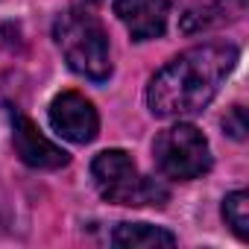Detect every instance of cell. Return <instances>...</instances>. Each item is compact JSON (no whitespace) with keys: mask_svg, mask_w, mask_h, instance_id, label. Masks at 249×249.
Returning a JSON list of instances; mask_svg holds the SVG:
<instances>
[{"mask_svg":"<svg viewBox=\"0 0 249 249\" xmlns=\"http://www.w3.org/2000/svg\"><path fill=\"white\" fill-rule=\"evenodd\" d=\"M237 65V47L211 41L170 59L147 85V106L156 117L199 114Z\"/></svg>","mask_w":249,"mask_h":249,"instance_id":"cell-1","label":"cell"},{"mask_svg":"<svg viewBox=\"0 0 249 249\" xmlns=\"http://www.w3.org/2000/svg\"><path fill=\"white\" fill-rule=\"evenodd\" d=\"M56 44L71 71L91 82H106L111 76L108 36L91 6H73L56 21Z\"/></svg>","mask_w":249,"mask_h":249,"instance_id":"cell-2","label":"cell"},{"mask_svg":"<svg viewBox=\"0 0 249 249\" xmlns=\"http://www.w3.org/2000/svg\"><path fill=\"white\" fill-rule=\"evenodd\" d=\"M91 179L106 202L114 205H156L161 208L170 199V191L159 182L144 176L132 156L123 150H103L91 161Z\"/></svg>","mask_w":249,"mask_h":249,"instance_id":"cell-3","label":"cell"},{"mask_svg":"<svg viewBox=\"0 0 249 249\" xmlns=\"http://www.w3.org/2000/svg\"><path fill=\"white\" fill-rule=\"evenodd\" d=\"M156 167L164 179L191 182L211 170V147L208 138L194 126V123H176L164 129L153 144Z\"/></svg>","mask_w":249,"mask_h":249,"instance_id":"cell-4","label":"cell"},{"mask_svg":"<svg viewBox=\"0 0 249 249\" xmlns=\"http://www.w3.org/2000/svg\"><path fill=\"white\" fill-rule=\"evenodd\" d=\"M50 126L71 144H88L97 138L100 117L88 97L79 91H62L50 103Z\"/></svg>","mask_w":249,"mask_h":249,"instance_id":"cell-5","label":"cell"},{"mask_svg":"<svg viewBox=\"0 0 249 249\" xmlns=\"http://www.w3.org/2000/svg\"><path fill=\"white\" fill-rule=\"evenodd\" d=\"M9 120H12V144H15V153L24 164L36 167V170H56V167H65L71 161V156L62 147H56L50 138H44L41 129L27 114L9 108Z\"/></svg>","mask_w":249,"mask_h":249,"instance_id":"cell-6","label":"cell"},{"mask_svg":"<svg viewBox=\"0 0 249 249\" xmlns=\"http://www.w3.org/2000/svg\"><path fill=\"white\" fill-rule=\"evenodd\" d=\"M111 9L129 30L132 41H150L167 30L170 0H114Z\"/></svg>","mask_w":249,"mask_h":249,"instance_id":"cell-7","label":"cell"},{"mask_svg":"<svg viewBox=\"0 0 249 249\" xmlns=\"http://www.w3.org/2000/svg\"><path fill=\"white\" fill-rule=\"evenodd\" d=\"M111 243L120 249H153V246H173L176 234L150 223H120L111 231Z\"/></svg>","mask_w":249,"mask_h":249,"instance_id":"cell-8","label":"cell"},{"mask_svg":"<svg viewBox=\"0 0 249 249\" xmlns=\"http://www.w3.org/2000/svg\"><path fill=\"white\" fill-rule=\"evenodd\" d=\"M223 220L240 240L249 237V194L246 191H234L223 199Z\"/></svg>","mask_w":249,"mask_h":249,"instance_id":"cell-9","label":"cell"},{"mask_svg":"<svg viewBox=\"0 0 249 249\" xmlns=\"http://www.w3.org/2000/svg\"><path fill=\"white\" fill-rule=\"evenodd\" d=\"M223 129L234 138V141H243L246 138V108L243 106H231L229 108V114L223 117Z\"/></svg>","mask_w":249,"mask_h":249,"instance_id":"cell-10","label":"cell"}]
</instances>
